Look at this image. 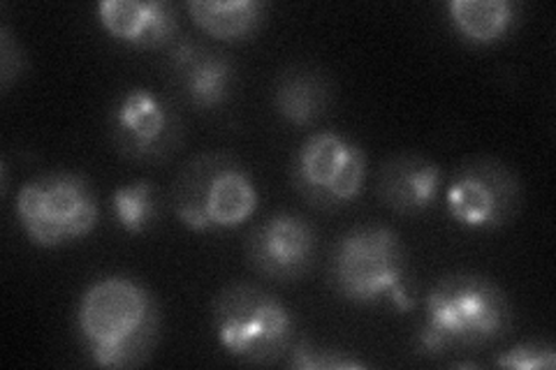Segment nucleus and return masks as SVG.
<instances>
[{
  "label": "nucleus",
  "mask_w": 556,
  "mask_h": 370,
  "mask_svg": "<svg viewBox=\"0 0 556 370\" xmlns=\"http://www.w3.org/2000/svg\"><path fill=\"white\" fill-rule=\"evenodd\" d=\"M186 10L206 35L223 42L251 40L269 14L263 0H193Z\"/></svg>",
  "instance_id": "obj_16"
},
{
  "label": "nucleus",
  "mask_w": 556,
  "mask_h": 370,
  "mask_svg": "<svg viewBox=\"0 0 556 370\" xmlns=\"http://www.w3.org/2000/svg\"><path fill=\"white\" fill-rule=\"evenodd\" d=\"M378 200L399 216H420L443 195V167L427 155L396 153L376 176Z\"/></svg>",
  "instance_id": "obj_12"
},
{
  "label": "nucleus",
  "mask_w": 556,
  "mask_h": 370,
  "mask_svg": "<svg viewBox=\"0 0 556 370\" xmlns=\"http://www.w3.org/2000/svg\"><path fill=\"white\" fill-rule=\"evenodd\" d=\"M494 363L510 370H552L556 366V347L547 341H529L506 349Z\"/></svg>",
  "instance_id": "obj_19"
},
{
  "label": "nucleus",
  "mask_w": 556,
  "mask_h": 370,
  "mask_svg": "<svg viewBox=\"0 0 556 370\" xmlns=\"http://www.w3.org/2000/svg\"><path fill=\"white\" fill-rule=\"evenodd\" d=\"M292 186L300 197L323 210L355 202L367 181V153L341 132H316L294 153Z\"/></svg>",
  "instance_id": "obj_7"
},
{
  "label": "nucleus",
  "mask_w": 556,
  "mask_h": 370,
  "mask_svg": "<svg viewBox=\"0 0 556 370\" xmlns=\"http://www.w3.org/2000/svg\"><path fill=\"white\" fill-rule=\"evenodd\" d=\"M519 176L496 157H471L457 167L445 190L450 218L466 229L492 232L510 225L521 210Z\"/></svg>",
  "instance_id": "obj_8"
},
{
  "label": "nucleus",
  "mask_w": 556,
  "mask_h": 370,
  "mask_svg": "<svg viewBox=\"0 0 556 370\" xmlns=\"http://www.w3.org/2000/svg\"><path fill=\"white\" fill-rule=\"evenodd\" d=\"M118 227L128 234H144L161 218V192L155 183L139 179L118 188L112 197Z\"/></svg>",
  "instance_id": "obj_17"
},
{
  "label": "nucleus",
  "mask_w": 556,
  "mask_h": 370,
  "mask_svg": "<svg viewBox=\"0 0 556 370\" xmlns=\"http://www.w3.org/2000/svg\"><path fill=\"white\" fill-rule=\"evenodd\" d=\"M24 234L40 248H63L89 237L100 218L93 183L84 174L56 169L33 176L14 200Z\"/></svg>",
  "instance_id": "obj_6"
},
{
  "label": "nucleus",
  "mask_w": 556,
  "mask_h": 370,
  "mask_svg": "<svg viewBox=\"0 0 556 370\" xmlns=\"http://www.w3.org/2000/svg\"><path fill=\"white\" fill-rule=\"evenodd\" d=\"M406 276V245L394 229L382 225L348 229L329 255V288L353 306H371L390 298L402 310L413 308Z\"/></svg>",
  "instance_id": "obj_3"
},
{
  "label": "nucleus",
  "mask_w": 556,
  "mask_h": 370,
  "mask_svg": "<svg viewBox=\"0 0 556 370\" xmlns=\"http://www.w3.org/2000/svg\"><path fill=\"white\" fill-rule=\"evenodd\" d=\"M24 69H26L24 51L20 42L14 40L10 28L3 24V28H0V86H3V91H8L12 81L24 75Z\"/></svg>",
  "instance_id": "obj_20"
},
{
  "label": "nucleus",
  "mask_w": 556,
  "mask_h": 370,
  "mask_svg": "<svg viewBox=\"0 0 556 370\" xmlns=\"http://www.w3.org/2000/svg\"><path fill=\"white\" fill-rule=\"evenodd\" d=\"M445 10L459 38L476 47L506 40L521 14V8L513 0H452Z\"/></svg>",
  "instance_id": "obj_15"
},
{
  "label": "nucleus",
  "mask_w": 556,
  "mask_h": 370,
  "mask_svg": "<svg viewBox=\"0 0 556 370\" xmlns=\"http://www.w3.org/2000/svg\"><path fill=\"white\" fill-rule=\"evenodd\" d=\"M98 20L114 40L135 49H163L179 40V14L161 0H102Z\"/></svg>",
  "instance_id": "obj_13"
},
{
  "label": "nucleus",
  "mask_w": 556,
  "mask_h": 370,
  "mask_svg": "<svg viewBox=\"0 0 556 370\" xmlns=\"http://www.w3.org/2000/svg\"><path fill=\"white\" fill-rule=\"evenodd\" d=\"M288 368L294 370H364L367 363L348 355V352H341L337 347H327V345H313L311 341H298L286 359Z\"/></svg>",
  "instance_id": "obj_18"
},
{
  "label": "nucleus",
  "mask_w": 556,
  "mask_h": 370,
  "mask_svg": "<svg viewBox=\"0 0 556 370\" xmlns=\"http://www.w3.org/2000/svg\"><path fill=\"white\" fill-rule=\"evenodd\" d=\"M167 73L174 88L200 112L225 107L237 91L235 63L223 51L190 38L169 47Z\"/></svg>",
  "instance_id": "obj_11"
},
{
  "label": "nucleus",
  "mask_w": 556,
  "mask_h": 370,
  "mask_svg": "<svg viewBox=\"0 0 556 370\" xmlns=\"http://www.w3.org/2000/svg\"><path fill=\"white\" fill-rule=\"evenodd\" d=\"M318 232L298 214H276L260 222L247 239L251 269L276 283L302 280L316 259Z\"/></svg>",
  "instance_id": "obj_10"
},
{
  "label": "nucleus",
  "mask_w": 556,
  "mask_h": 370,
  "mask_svg": "<svg viewBox=\"0 0 556 370\" xmlns=\"http://www.w3.org/2000/svg\"><path fill=\"white\" fill-rule=\"evenodd\" d=\"M510 329L513 306L501 285L476 271H455L439 278L425 296L415 349L427 359H441L464 349L492 347Z\"/></svg>",
  "instance_id": "obj_2"
},
{
  "label": "nucleus",
  "mask_w": 556,
  "mask_h": 370,
  "mask_svg": "<svg viewBox=\"0 0 556 370\" xmlns=\"http://www.w3.org/2000/svg\"><path fill=\"white\" fill-rule=\"evenodd\" d=\"M251 174L228 153L190 157L172 190L174 214L193 232H220L247 222L257 210Z\"/></svg>",
  "instance_id": "obj_5"
},
{
  "label": "nucleus",
  "mask_w": 556,
  "mask_h": 370,
  "mask_svg": "<svg viewBox=\"0 0 556 370\" xmlns=\"http://www.w3.org/2000/svg\"><path fill=\"white\" fill-rule=\"evenodd\" d=\"M77 339L100 368L144 366L161 339V306L128 276H104L84 290L77 304Z\"/></svg>",
  "instance_id": "obj_1"
},
{
  "label": "nucleus",
  "mask_w": 556,
  "mask_h": 370,
  "mask_svg": "<svg viewBox=\"0 0 556 370\" xmlns=\"http://www.w3.org/2000/svg\"><path fill=\"white\" fill-rule=\"evenodd\" d=\"M212 327L220 347L249 366H274L294 345L292 312L281 298L253 283H230L214 296Z\"/></svg>",
  "instance_id": "obj_4"
},
{
  "label": "nucleus",
  "mask_w": 556,
  "mask_h": 370,
  "mask_svg": "<svg viewBox=\"0 0 556 370\" xmlns=\"http://www.w3.org/2000/svg\"><path fill=\"white\" fill-rule=\"evenodd\" d=\"M110 139L128 161L161 163L181 144V120L149 88H130L110 112Z\"/></svg>",
  "instance_id": "obj_9"
},
{
  "label": "nucleus",
  "mask_w": 556,
  "mask_h": 370,
  "mask_svg": "<svg viewBox=\"0 0 556 370\" xmlns=\"http://www.w3.org/2000/svg\"><path fill=\"white\" fill-rule=\"evenodd\" d=\"M274 110L294 128H311L329 112L334 88L320 67L290 65L278 73L271 88Z\"/></svg>",
  "instance_id": "obj_14"
}]
</instances>
